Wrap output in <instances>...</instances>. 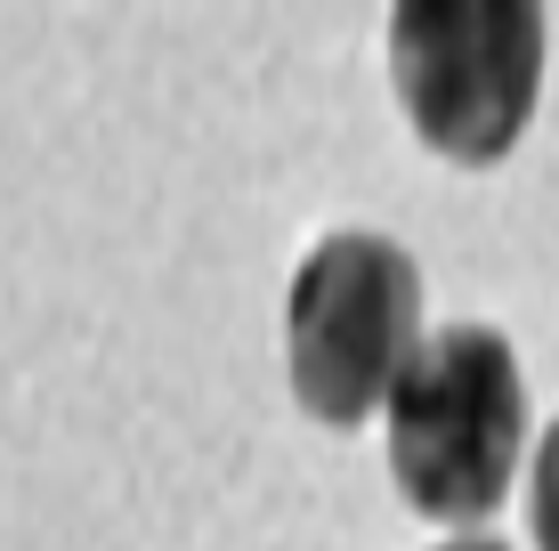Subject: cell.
Returning <instances> with one entry per match:
<instances>
[{
    "instance_id": "6da1fadb",
    "label": "cell",
    "mask_w": 559,
    "mask_h": 551,
    "mask_svg": "<svg viewBox=\"0 0 559 551\" xmlns=\"http://www.w3.org/2000/svg\"><path fill=\"white\" fill-rule=\"evenodd\" d=\"M527 446V382L503 333L447 325L390 390V479L421 519L471 527L511 495Z\"/></svg>"
},
{
    "instance_id": "7a4b0ae2",
    "label": "cell",
    "mask_w": 559,
    "mask_h": 551,
    "mask_svg": "<svg viewBox=\"0 0 559 551\" xmlns=\"http://www.w3.org/2000/svg\"><path fill=\"white\" fill-rule=\"evenodd\" d=\"M390 82L430 155L503 163L544 89V9L535 0H406L390 16Z\"/></svg>"
},
{
    "instance_id": "3957f363",
    "label": "cell",
    "mask_w": 559,
    "mask_h": 551,
    "mask_svg": "<svg viewBox=\"0 0 559 551\" xmlns=\"http://www.w3.org/2000/svg\"><path fill=\"white\" fill-rule=\"evenodd\" d=\"M284 340H293V397L317 422L349 430L421 357V268L406 243L341 227L300 260L293 300H284Z\"/></svg>"
},
{
    "instance_id": "277c9868",
    "label": "cell",
    "mask_w": 559,
    "mask_h": 551,
    "mask_svg": "<svg viewBox=\"0 0 559 551\" xmlns=\"http://www.w3.org/2000/svg\"><path fill=\"white\" fill-rule=\"evenodd\" d=\"M527 527H535V551H559V422H551V439L535 446V479H527Z\"/></svg>"
},
{
    "instance_id": "5b68a950",
    "label": "cell",
    "mask_w": 559,
    "mask_h": 551,
    "mask_svg": "<svg viewBox=\"0 0 559 551\" xmlns=\"http://www.w3.org/2000/svg\"><path fill=\"white\" fill-rule=\"evenodd\" d=\"M447 551H511V543H495V536H462V543H447Z\"/></svg>"
}]
</instances>
